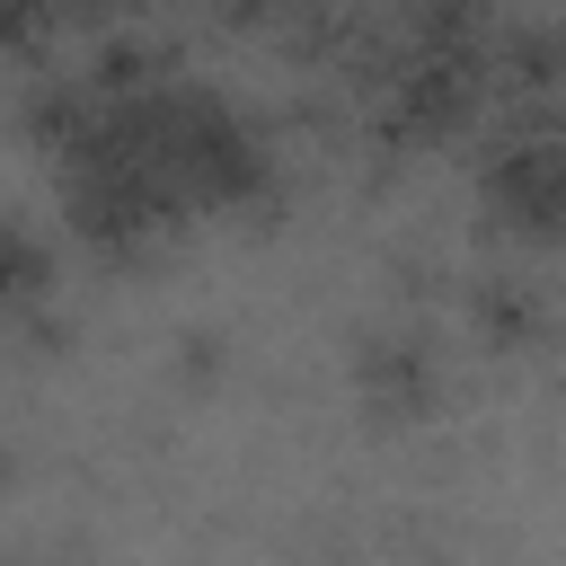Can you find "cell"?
<instances>
[{
    "label": "cell",
    "instance_id": "obj_1",
    "mask_svg": "<svg viewBox=\"0 0 566 566\" xmlns=\"http://www.w3.org/2000/svg\"><path fill=\"white\" fill-rule=\"evenodd\" d=\"M486 212L513 239H566V133H513L486 159Z\"/></svg>",
    "mask_w": 566,
    "mask_h": 566
},
{
    "label": "cell",
    "instance_id": "obj_2",
    "mask_svg": "<svg viewBox=\"0 0 566 566\" xmlns=\"http://www.w3.org/2000/svg\"><path fill=\"white\" fill-rule=\"evenodd\" d=\"M354 398H363L371 424H416L433 407V354H424V336H371L354 354Z\"/></svg>",
    "mask_w": 566,
    "mask_h": 566
},
{
    "label": "cell",
    "instance_id": "obj_3",
    "mask_svg": "<svg viewBox=\"0 0 566 566\" xmlns=\"http://www.w3.org/2000/svg\"><path fill=\"white\" fill-rule=\"evenodd\" d=\"M159 80H168V44H142V35H115V44L97 53V71H88L97 97H142V88H159Z\"/></svg>",
    "mask_w": 566,
    "mask_h": 566
},
{
    "label": "cell",
    "instance_id": "obj_4",
    "mask_svg": "<svg viewBox=\"0 0 566 566\" xmlns=\"http://www.w3.org/2000/svg\"><path fill=\"white\" fill-rule=\"evenodd\" d=\"M44 292H53V256L18 221H0V310H44Z\"/></svg>",
    "mask_w": 566,
    "mask_h": 566
},
{
    "label": "cell",
    "instance_id": "obj_5",
    "mask_svg": "<svg viewBox=\"0 0 566 566\" xmlns=\"http://www.w3.org/2000/svg\"><path fill=\"white\" fill-rule=\"evenodd\" d=\"M469 318H478L486 345H531V336H539V301H531L522 283H486V292L469 301Z\"/></svg>",
    "mask_w": 566,
    "mask_h": 566
},
{
    "label": "cell",
    "instance_id": "obj_6",
    "mask_svg": "<svg viewBox=\"0 0 566 566\" xmlns=\"http://www.w3.org/2000/svg\"><path fill=\"white\" fill-rule=\"evenodd\" d=\"M177 380H186V389L221 380V336H203V327H195V336H177Z\"/></svg>",
    "mask_w": 566,
    "mask_h": 566
},
{
    "label": "cell",
    "instance_id": "obj_7",
    "mask_svg": "<svg viewBox=\"0 0 566 566\" xmlns=\"http://www.w3.org/2000/svg\"><path fill=\"white\" fill-rule=\"evenodd\" d=\"M548 35H557V88H566V27H548Z\"/></svg>",
    "mask_w": 566,
    "mask_h": 566
}]
</instances>
